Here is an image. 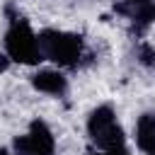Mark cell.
Wrapping results in <instances>:
<instances>
[{
    "mask_svg": "<svg viewBox=\"0 0 155 155\" xmlns=\"http://www.w3.org/2000/svg\"><path fill=\"white\" fill-rule=\"evenodd\" d=\"M87 138L104 155H128V140L124 126L111 104H99L87 116Z\"/></svg>",
    "mask_w": 155,
    "mask_h": 155,
    "instance_id": "6da1fadb",
    "label": "cell"
},
{
    "mask_svg": "<svg viewBox=\"0 0 155 155\" xmlns=\"http://www.w3.org/2000/svg\"><path fill=\"white\" fill-rule=\"evenodd\" d=\"M7 12V31H5V56L10 58V63H19V65H39L44 61L41 48H39V39L36 31L31 29V24L12 10V5L5 7Z\"/></svg>",
    "mask_w": 155,
    "mask_h": 155,
    "instance_id": "7a4b0ae2",
    "label": "cell"
},
{
    "mask_svg": "<svg viewBox=\"0 0 155 155\" xmlns=\"http://www.w3.org/2000/svg\"><path fill=\"white\" fill-rule=\"evenodd\" d=\"M39 39V48L44 61L56 63L58 68H75L85 53V44L80 34L73 31H63V29H41L36 34Z\"/></svg>",
    "mask_w": 155,
    "mask_h": 155,
    "instance_id": "3957f363",
    "label": "cell"
},
{
    "mask_svg": "<svg viewBox=\"0 0 155 155\" xmlns=\"http://www.w3.org/2000/svg\"><path fill=\"white\" fill-rule=\"evenodd\" d=\"M12 150L15 155H56V136L46 121L34 119L29 131L12 140Z\"/></svg>",
    "mask_w": 155,
    "mask_h": 155,
    "instance_id": "277c9868",
    "label": "cell"
},
{
    "mask_svg": "<svg viewBox=\"0 0 155 155\" xmlns=\"http://www.w3.org/2000/svg\"><path fill=\"white\" fill-rule=\"evenodd\" d=\"M114 12L126 17L131 22V31L140 36L155 22V0H119L114 2Z\"/></svg>",
    "mask_w": 155,
    "mask_h": 155,
    "instance_id": "5b68a950",
    "label": "cell"
},
{
    "mask_svg": "<svg viewBox=\"0 0 155 155\" xmlns=\"http://www.w3.org/2000/svg\"><path fill=\"white\" fill-rule=\"evenodd\" d=\"M31 87L48 97H65L68 92V78L58 68H44L31 75Z\"/></svg>",
    "mask_w": 155,
    "mask_h": 155,
    "instance_id": "8992f818",
    "label": "cell"
},
{
    "mask_svg": "<svg viewBox=\"0 0 155 155\" xmlns=\"http://www.w3.org/2000/svg\"><path fill=\"white\" fill-rule=\"evenodd\" d=\"M136 145L140 153L155 150V111H145L136 121Z\"/></svg>",
    "mask_w": 155,
    "mask_h": 155,
    "instance_id": "52a82bcc",
    "label": "cell"
},
{
    "mask_svg": "<svg viewBox=\"0 0 155 155\" xmlns=\"http://www.w3.org/2000/svg\"><path fill=\"white\" fill-rule=\"evenodd\" d=\"M138 61L143 65H155V48H150L148 44H140L138 46Z\"/></svg>",
    "mask_w": 155,
    "mask_h": 155,
    "instance_id": "ba28073f",
    "label": "cell"
},
{
    "mask_svg": "<svg viewBox=\"0 0 155 155\" xmlns=\"http://www.w3.org/2000/svg\"><path fill=\"white\" fill-rule=\"evenodd\" d=\"M7 68H10V58H7L5 53H0V73H5Z\"/></svg>",
    "mask_w": 155,
    "mask_h": 155,
    "instance_id": "9c48e42d",
    "label": "cell"
},
{
    "mask_svg": "<svg viewBox=\"0 0 155 155\" xmlns=\"http://www.w3.org/2000/svg\"><path fill=\"white\" fill-rule=\"evenodd\" d=\"M0 155H12V153H7L5 148H0Z\"/></svg>",
    "mask_w": 155,
    "mask_h": 155,
    "instance_id": "30bf717a",
    "label": "cell"
},
{
    "mask_svg": "<svg viewBox=\"0 0 155 155\" xmlns=\"http://www.w3.org/2000/svg\"><path fill=\"white\" fill-rule=\"evenodd\" d=\"M90 155H104V153H99V150H97V153H90Z\"/></svg>",
    "mask_w": 155,
    "mask_h": 155,
    "instance_id": "8fae6325",
    "label": "cell"
},
{
    "mask_svg": "<svg viewBox=\"0 0 155 155\" xmlns=\"http://www.w3.org/2000/svg\"><path fill=\"white\" fill-rule=\"evenodd\" d=\"M148 155H155V150H153V153H148Z\"/></svg>",
    "mask_w": 155,
    "mask_h": 155,
    "instance_id": "7c38bea8",
    "label": "cell"
}]
</instances>
